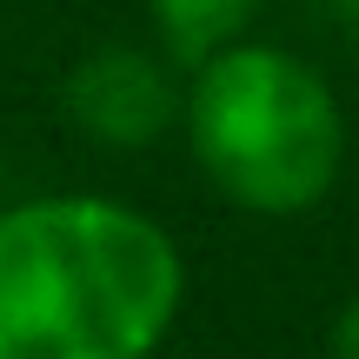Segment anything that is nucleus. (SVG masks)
Returning <instances> with one entry per match:
<instances>
[{
    "mask_svg": "<svg viewBox=\"0 0 359 359\" xmlns=\"http://www.w3.org/2000/svg\"><path fill=\"white\" fill-rule=\"evenodd\" d=\"M259 7H266V0H147L160 53H167L173 67H200L206 53L246 40V27L259 20Z\"/></svg>",
    "mask_w": 359,
    "mask_h": 359,
    "instance_id": "4",
    "label": "nucleus"
},
{
    "mask_svg": "<svg viewBox=\"0 0 359 359\" xmlns=\"http://www.w3.org/2000/svg\"><path fill=\"white\" fill-rule=\"evenodd\" d=\"M187 259L114 193H40L0 213V359H154Z\"/></svg>",
    "mask_w": 359,
    "mask_h": 359,
    "instance_id": "1",
    "label": "nucleus"
},
{
    "mask_svg": "<svg viewBox=\"0 0 359 359\" xmlns=\"http://www.w3.org/2000/svg\"><path fill=\"white\" fill-rule=\"evenodd\" d=\"M180 120L200 173L240 213L293 219L313 213L346 173V114L320 67L273 40H233L187 67Z\"/></svg>",
    "mask_w": 359,
    "mask_h": 359,
    "instance_id": "2",
    "label": "nucleus"
},
{
    "mask_svg": "<svg viewBox=\"0 0 359 359\" xmlns=\"http://www.w3.org/2000/svg\"><path fill=\"white\" fill-rule=\"evenodd\" d=\"M333 13H346V20H359V0H333Z\"/></svg>",
    "mask_w": 359,
    "mask_h": 359,
    "instance_id": "6",
    "label": "nucleus"
},
{
    "mask_svg": "<svg viewBox=\"0 0 359 359\" xmlns=\"http://www.w3.org/2000/svg\"><path fill=\"white\" fill-rule=\"evenodd\" d=\"M326 353L333 359H359V293L339 306V320H333V339H326Z\"/></svg>",
    "mask_w": 359,
    "mask_h": 359,
    "instance_id": "5",
    "label": "nucleus"
},
{
    "mask_svg": "<svg viewBox=\"0 0 359 359\" xmlns=\"http://www.w3.org/2000/svg\"><path fill=\"white\" fill-rule=\"evenodd\" d=\"M67 120L100 147H154L180 120V87L173 60L147 47H93L67 74Z\"/></svg>",
    "mask_w": 359,
    "mask_h": 359,
    "instance_id": "3",
    "label": "nucleus"
}]
</instances>
